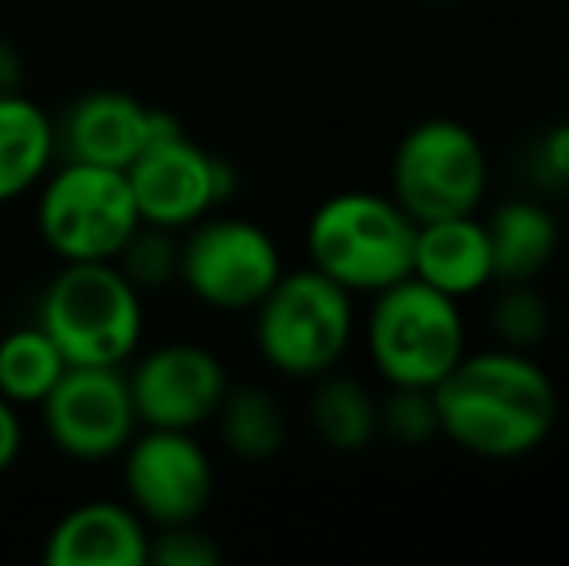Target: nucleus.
Masks as SVG:
<instances>
[{
  "label": "nucleus",
  "instance_id": "obj_23",
  "mask_svg": "<svg viewBox=\"0 0 569 566\" xmlns=\"http://www.w3.org/2000/svg\"><path fill=\"white\" fill-rule=\"evenodd\" d=\"M117 268L128 276L143 295L159 291L167 284H179V237L171 229L140 226L132 241L120 249Z\"/></svg>",
  "mask_w": 569,
  "mask_h": 566
},
{
  "label": "nucleus",
  "instance_id": "obj_18",
  "mask_svg": "<svg viewBox=\"0 0 569 566\" xmlns=\"http://www.w3.org/2000/svg\"><path fill=\"white\" fill-rule=\"evenodd\" d=\"M380 400L349 373H326L315 380L307 419L315 438L333 454H360L380 438Z\"/></svg>",
  "mask_w": 569,
  "mask_h": 566
},
{
  "label": "nucleus",
  "instance_id": "obj_8",
  "mask_svg": "<svg viewBox=\"0 0 569 566\" xmlns=\"http://www.w3.org/2000/svg\"><path fill=\"white\" fill-rule=\"evenodd\" d=\"M283 272L276 237L252 218L213 210L179 237V284L221 315H252Z\"/></svg>",
  "mask_w": 569,
  "mask_h": 566
},
{
  "label": "nucleus",
  "instance_id": "obj_4",
  "mask_svg": "<svg viewBox=\"0 0 569 566\" xmlns=\"http://www.w3.org/2000/svg\"><path fill=\"white\" fill-rule=\"evenodd\" d=\"M252 338L271 373L318 380L338 369L357 338V295L310 265L283 272L256 302Z\"/></svg>",
  "mask_w": 569,
  "mask_h": 566
},
{
  "label": "nucleus",
  "instance_id": "obj_13",
  "mask_svg": "<svg viewBox=\"0 0 569 566\" xmlns=\"http://www.w3.org/2000/svg\"><path fill=\"white\" fill-rule=\"evenodd\" d=\"M174 125L179 117L167 109H151L136 93L101 86L78 93L62 109V117H54V137H59V159L128 171V163Z\"/></svg>",
  "mask_w": 569,
  "mask_h": 566
},
{
  "label": "nucleus",
  "instance_id": "obj_25",
  "mask_svg": "<svg viewBox=\"0 0 569 566\" xmlns=\"http://www.w3.org/2000/svg\"><path fill=\"white\" fill-rule=\"evenodd\" d=\"M527 171H531L535 187L539 190H562L569 187V121L566 125H555L547 129L539 140H535L531 156H527Z\"/></svg>",
  "mask_w": 569,
  "mask_h": 566
},
{
  "label": "nucleus",
  "instance_id": "obj_10",
  "mask_svg": "<svg viewBox=\"0 0 569 566\" xmlns=\"http://www.w3.org/2000/svg\"><path fill=\"white\" fill-rule=\"evenodd\" d=\"M120 485L148 528H171L202 520L218 489V474L194 430L140 427L120 450Z\"/></svg>",
  "mask_w": 569,
  "mask_h": 566
},
{
  "label": "nucleus",
  "instance_id": "obj_2",
  "mask_svg": "<svg viewBox=\"0 0 569 566\" xmlns=\"http://www.w3.org/2000/svg\"><path fill=\"white\" fill-rule=\"evenodd\" d=\"M36 322L67 365L124 369L143 346V291L117 260H70L39 291Z\"/></svg>",
  "mask_w": 569,
  "mask_h": 566
},
{
  "label": "nucleus",
  "instance_id": "obj_29",
  "mask_svg": "<svg viewBox=\"0 0 569 566\" xmlns=\"http://www.w3.org/2000/svg\"><path fill=\"white\" fill-rule=\"evenodd\" d=\"M566 195H569V187H566Z\"/></svg>",
  "mask_w": 569,
  "mask_h": 566
},
{
  "label": "nucleus",
  "instance_id": "obj_16",
  "mask_svg": "<svg viewBox=\"0 0 569 566\" xmlns=\"http://www.w3.org/2000/svg\"><path fill=\"white\" fill-rule=\"evenodd\" d=\"M488 249H492L496 284H539V276L555 265L562 229L542 198L519 195L500 202L485 218Z\"/></svg>",
  "mask_w": 569,
  "mask_h": 566
},
{
  "label": "nucleus",
  "instance_id": "obj_12",
  "mask_svg": "<svg viewBox=\"0 0 569 566\" xmlns=\"http://www.w3.org/2000/svg\"><path fill=\"white\" fill-rule=\"evenodd\" d=\"M39 419L47 443L62 458L86 466L120 458V450L140 430L124 369L106 365H70L51 396L39 404Z\"/></svg>",
  "mask_w": 569,
  "mask_h": 566
},
{
  "label": "nucleus",
  "instance_id": "obj_26",
  "mask_svg": "<svg viewBox=\"0 0 569 566\" xmlns=\"http://www.w3.org/2000/svg\"><path fill=\"white\" fill-rule=\"evenodd\" d=\"M23 454V416L16 404H8L0 396V477L20 461Z\"/></svg>",
  "mask_w": 569,
  "mask_h": 566
},
{
  "label": "nucleus",
  "instance_id": "obj_14",
  "mask_svg": "<svg viewBox=\"0 0 569 566\" xmlns=\"http://www.w3.org/2000/svg\"><path fill=\"white\" fill-rule=\"evenodd\" d=\"M151 528L128 500H82L51 524L47 566H148Z\"/></svg>",
  "mask_w": 569,
  "mask_h": 566
},
{
  "label": "nucleus",
  "instance_id": "obj_24",
  "mask_svg": "<svg viewBox=\"0 0 569 566\" xmlns=\"http://www.w3.org/2000/svg\"><path fill=\"white\" fill-rule=\"evenodd\" d=\"M218 566L221 547L202 532V524H171V528H151L148 566Z\"/></svg>",
  "mask_w": 569,
  "mask_h": 566
},
{
  "label": "nucleus",
  "instance_id": "obj_21",
  "mask_svg": "<svg viewBox=\"0 0 569 566\" xmlns=\"http://www.w3.org/2000/svg\"><path fill=\"white\" fill-rule=\"evenodd\" d=\"M488 330L496 346L535 354L550 334L547 295L535 284H496V295L488 302Z\"/></svg>",
  "mask_w": 569,
  "mask_h": 566
},
{
  "label": "nucleus",
  "instance_id": "obj_1",
  "mask_svg": "<svg viewBox=\"0 0 569 566\" xmlns=\"http://www.w3.org/2000/svg\"><path fill=\"white\" fill-rule=\"evenodd\" d=\"M442 438L485 461L535 454L558 424V388L535 354L508 346L465 349L435 385Z\"/></svg>",
  "mask_w": 569,
  "mask_h": 566
},
{
  "label": "nucleus",
  "instance_id": "obj_27",
  "mask_svg": "<svg viewBox=\"0 0 569 566\" xmlns=\"http://www.w3.org/2000/svg\"><path fill=\"white\" fill-rule=\"evenodd\" d=\"M23 90V54L8 36H0V98Z\"/></svg>",
  "mask_w": 569,
  "mask_h": 566
},
{
  "label": "nucleus",
  "instance_id": "obj_22",
  "mask_svg": "<svg viewBox=\"0 0 569 566\" xmlns=\"http://www.w3.org/2000/svg\"><path fill=\"white\" fill-rule=\"evenodd\" d=\"M380 416V438L396 446H427L435 438H442L438 427V408H435V388H403V385H388V396L376 408Z\"/></svg>",
  "mask_w": 569,
  "mask_h": 566
},
{
  "label": "nucleus",
  "instance_id": "obj_6",
  "mask_svg": "<svg viewBox=\"0 0 569 566\" xmlns=\"http://www.w3.org/2000/svg\"><path fill=\"white\" fill-rule=\"evenodd\" d=\"M140 226L128 175L117 167L59 159L36 187V234L59 265L117 260Z\"/></svg>",
  "mask_w": 569,
  "mask_h": 566
},
{
  "label": "nucleus",
  "instance_id": "obj_17",
  "mask_svg": "<svg viewBox=\"0 0 569 566\" xmlns=\"http://www.w3.org/2000/svg\"><path fill=\"white\" fill-rule=\"evenodd\" d=\"M59 163L54 117L28 93L0 98V206L36 195L47 171Z\"/></svg>",
  "mask_w": 569,
  "mask_h": 566
},
{
  "label": "nucleus",
  "instance_id": "obj_5",
  "mask_svg": "<svg viewBox=\"0 0 569 566\" xmlns=\"http://www.w3.org/2000/svg\"><path fill=\"white\" fill-rule=\"evenodd\" d=\"M365 349L383 385L435 388L469 349L461 302L415 276L383 287L368 295Z\"/></svg>",
  "mask_w": 569,
  "mask_h": 566
},
{
  "label": "nucleus",
  "instance_id": "obj_7",
  "mask_svg": "<svg viewBox=\"0 0 569 566\" xmlns=\"http://www.w3.org/2000/svg\"><path fill=\"white\" fill-rule=\"evenodd\" d=\"M388 195L415 221L480 214L492 182L488 148L469 125L453 117H427L411 125L391 156Z\"/></svg>",
  "mask_w": 569,
  "mask_h": 566
},
{
  "label": "nucleus",
  "instance_id": "obj_11",
  "mask_svg": "<svg viewBox=\"0 0 569 566\" xmlns=\"http://www.w3.org/2000/svg\"><path fill=\"white\" fill-rule=\"evenodd\" d=\"M128 393L136 404L140 427L198 430L213 424L221 400L229 393V369L202 341H159L151 349H136L124 365Z\"/></svg>",
  "mask_w": 569,
  "mask_h": 566
},
{
  "label": "nucleus",
  "instance_id": "obj_9",
  "mask_svg": "<svg viewBox=\"0 0 569 566\" xmlns=\"http://www.w3.org/2000/svg\"><path fill=\"white\" fill-rule=\"evenodd\" d=\"M124 175L143 226L171 229V234H182L206 214L221 210V202H229L237 190L232 163L213 156L198 140H190L182 125L159 132L128 163Z\"/></svg>",
  "mask_w": 569,
  "mask_h": 566
},
{
  "label": "nucleus",
  "instance_id": "obj_19",
  "mask_svg": "<svg viewBox=\"0 0 569 566\" xmlns=\"http://www.w3.org/2000/svg\"><path fill=\"white\" fill-rule=\"evenodd\" d=\"M213 424L221 430L226 450L240 461H271L291 438V419L279 396L256 385H229Z\"/></svg>",
  "mask_w": 569,
  "mask_h": 566
},
{
  "label": "nucleus",
  "instance_id": "obj_28",
  "mask_svg": "<svg viewBox=\"0 0 569 566\" xmlns=\"http://www.w3.org/2000/svg\"><path fill=\"white\" fill-rule=\"evenodd\" d=\"M435 4H442V0H435Z\"/></svg>",
  "mask_w": 569,
  "mask_h": 566
},
{
  "label": "nucleus",
  "instance_id": "obj_3",
  "mask_svg": "<svg viewBox=\"0 0 569 566\" xmlns=\"http://www.w3.org/2000/svg\"><path fill=\"white\" fill-rule=\"evenodd\" d=\"M419 221L380 190L330 195L307 221V260L349 295H376L411 276Z\"/></svg>",
  "mask_w": 569,
  "mask_h": 566
},
{
  "label": "nucleus",
  "instance_id": "obj_20",
  "mask_svg": "<svg viewBox=\"0 0 569 566\" xmlns=\"http://www.w3.org/2000/svg\"><path fill=\"white\" fill-rule=\"evenodd\" d=\"M67 369V357L36 318L0 334V396L20 411L39 408Z\"/></svg>",
  "mask_w": 569,
  "mask_h": 566
},
{
  "label": "nucleus",
  "instance_id": "obj_15",
  "mask_svg": "<svg viewBox=\"0 0 569 566\" xmlns=\"http://www.w3.org/2000/svg\"><path fill=\"white\" fill-rule=\"evenodd\" d=\"M411 276L435 291L465 302L496 284L492 249H488L485 218L457 214V218L419 221L411 252Z\"/></svg>",
  "mask_w": 569,
  "mask_h": 566
}]
</instances>
